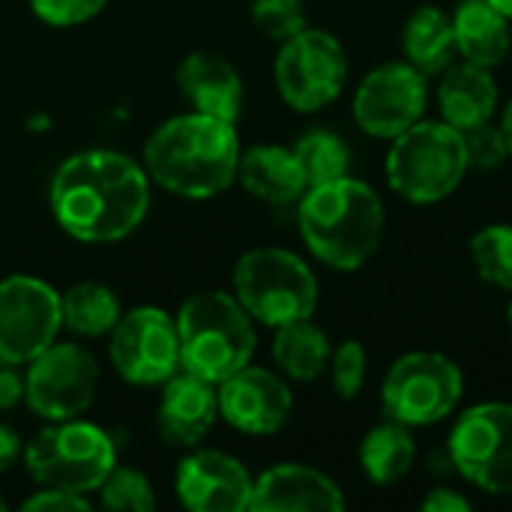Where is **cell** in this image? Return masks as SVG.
Wrapping results in <instances>:
<instances>
[{"label":"cell","instance_id":"14","mask_svg":"<svg viewBox=\"0 0 512 512\" xmlns=\"http://www.w3.org/2000/svg\"><path fill=\"white\" fill-rule=\"evenodd\" d=\"M429 105V84L420 69L408 60L384 63L372 69L354 90L357 126L381 141L399 138L405 129L423 120Z\"/></svg>","mask_w":512,"mask_h":512},{"label":"cell","instance_id":"11","mask_svg":"<svg viewBox=\"0 0 512 512\" xmlns=\"http://www.w3.org/2000/svg\"><path fill=\"white\" fill-rule=\"evenodd\" d=\"M96 387L99 363L75 342H54L24 366V402L45 423L84 417Z\"/></svg>","mask_w":512,"mask_h":512},{"label":"cell","instance_id":"22","mask_svg":"<svg viewBox=\"0 0 512 512\" xmlns=\"http://www.w3.org/2000/svg\"><path fill=\"white\" fill-rule=\"evenodd\" d=\"M456 54L468 63L495 69L512 51L510 18L495 9L489 0H462L450 15Z\"/></svg>","mask_w":512,"mask_h":512},{"label":"cell","instance_id":"6","mask_svg":"<svg viewBox=\"0 0 512 512\" xmlns=\"http://www.w3.org/2000/svg\"><path fill=\"white\" fill-rule=\"evenodd\" d=\"M231 294L255 324L273 330L312 318L318 309V279L312 267L282 246H258L240 255L231 276Z\"/></svg>","mask_w":512,"mask_h":512},{"label":"cell","instance_id":"41","mask_svg":"<svg viewBox=\"0 0 512 512\" xmlns=\"http://www.w3.org/2000/svg\"><path fill=\"white\" fill-rule=\"evenodd\" d=\"M6 510V501H3V495H0V512Z\"/></svg>","mask_w":512,"mask_h":512},{"label":"cell","instance_id":"28","mask_svg":"<svg viewBox=\"0 0 512 512\" xmlns=\"http://www.w3.org/2000/svg\"><path fill=\"white\" fill-rule=\"evenodd\" d=\"M471 261L483 282L512 294V225H486L471 237Z\"/></svg>","mask_w":512,"mask_h":512},{"label":"cell","instance_id":"12","mask_svg":"<svg viewBox=\"0 0 512 512\" xmlns=\"http://www.w3.org/2000/svg\"><path fill=\"white\" fill-rule=\"evenodd\" d=\"M114 372L135 387H162L180 372L177 318L159 306H138L120 315L108 333Z\"/></svg>","mask_w":512,"mask_h":512},{"label":"cell","instance_id":"13","mask_svg":"<svg viewBox=\"0 0 512 512\" xmlns=\"http://www.w3.org/2000/svg\"><path fill=\"white\" fill-rule=\"evenodd\" d=\"M63 330L60 291L39 276L12 273L0 279V360L27 366Z\"/></svg>","mask_w":512,"mask_h":512},{"label":"cell","instance_id":"23","mask_svg":"<svg viewBox=\"0 0 512 512\" xmlns=\"http://www.w3.org/2000/svg\"><path fill=\"white\" fill-rule=\"evenodd\" d=\"M402 51L405 60L420 69L426 78L441 75L456 57L453 21L438 6H420L408 15L402 27Z\"/></svg>","mask_w":512,"mask_h":512},{"label":"cell","instance_id":"3","mask_svg":"<svg viewBox=\"0 0 512 512\" xmlns=\"http://www.w3.org/2000/svg\"><path fill=\"white\" fill-rule=\"evenodd\" d=\"M297 225L306 249L330 270H360L384 240L381 195L351 174L324 186H309L297 201Z\"/></svg>","mask_w":512,"mask_h":512},{"label":"cell","instance_id":"21","mask_svg":"<svg viewBox=\"0 0 512 512\" xmlns=\"http://www.w3.org/2000/svg\"><path fill=\"white\" fill-rule=\"evenodd\" d=\"M438 84V108L441 120L456 126L459 132L489 123L498 111V84L492 69L477 63H450L441 72Z\"/></svg>","mask_w":512,"mask_h":512},{"label":"cell","instance_id":"34","mask_svg":"<svg viewBox=\"0 0 512 512\" xmlns=\"http://www.w3.org/2000/svg\"><path fill=\"white\" fill-rule=\"evenodd\" d=\"M24 512H84L90 510V498L87 495H75L66 489H48L39 486L30 498L21 501Z\"/></svg>","mask_w":512,"mask_h":512},{"label":"cell","instance_id":"19","mask_svg":"<svg viewBox=\"0 0 512 512\" xmlns=\"http://www.w3.org/2000/svg\"><path fill=\"white\" fill-rule=\"evenodd\" d=\"M177 87L192 111L237 123L243 111L240 72L213 51H192L177 66Z\"/></svg>","mask_w":512,"mask_h":512},{"label":"cell","instance_id":"18","mask_svg":"<svg viewBox=\"0 0 512 512\" xmlns=\"http://www.w3.org/2000/svg\"><path fill=\"white\" fill-rule=\"evenodd\" d=\"M249 510L255 512H339L345 495L333 477L318 468L285 462L252 483Z\"/></svg>","mask_w":512,"mask_h":512},{"label":"cell","instance_id":"31","mask_svg":"<svg viewBox=\"0 0 512 512\" xmlns=\"http://www.w3.org/2000/svg\"><path fill=\"white\" fill-rule=\"evenodd\" d=\"M330 381L339 399H357L363 384H366V372H369V354L363 348V342L357 339H345L339 348H333L330 354Z\"/></svg>","mask_w":512,"mask_h":512},{"label":"cell","instance_id":"40","mask_svg":"<svg viewBox=\"0 0 512 512\" xmlns=\"http://www.w3.org/2000/svg\"><path fill=\"white\" fill-rule=\"evenodd\" d=\"M507 321H510V330H512V300H510V306H507Z\"/></svg>","mask_w":512,"mask_h":512},{"label":"cell","instance_id":"30","mask_svg":"<svg viewBox=\"0 0 512 512\" xmlns=\"http://www.w3.org/2000/svg\"><path fill=\"white\" fill-rule=\"evenodd\" d=\"M252 21L267 39L285 42L306 27V0H252Z\"/></svg>","mask_w":512,"mask_h":512},{"label":"cell","instance_id":"29","mask_svg":"<svg viewBox=\"0 0 512 512\" xmlns=\"http://www.w3.org/2000/svg\"><path fill=\"white\" fill-rule=\"evenodd\" d=\"M99 501L105 510L114 512H153L156 495L150 480L129 465H114L99 486Z\"/></svg>","mask_w":512,"mask_h":512},{"label":"cell","instance_id":"9","mask_svg":"<svg viewBox=\"0 0 512 512\" xmlns=\"http://www.w3.org/2000/svg\"><path fill=\"white\" fill-rule=\"evenodd\" d=\"M273 78L288 108L315 114L342 96L348 81V54L333 33L306 24L300 33L279 42Z\"/></svg>","mask_w":512,"mask_h":512},{"label":"cell","instance_id":"15","mask_svg":"<svg viewBox=\"0 0 512 512\" xmlns=\"http://www.w3.org/2000/svg\"><path fill=\"white\" fill-rule=\"evenodd\" d=\"M216 396L219 417L243 435H276L294 411V396L285 378L252 363L216 384Z\"/></svg>","mask_w":512,"mask_h":512},{"label":"cell","instance_id":"5","mask_svg":"<svg viewBox=\"0 0 512 512\" xmlns=\"http://www.w3.org/2000/svg\"><path fill=\"white\" fill-rule=\"evenodd\" d=\"M384 174L390 189L417 207L450 198L468 177L462 132L447 120H420L390 141Z\"/></svg>","mask_w":512,"mask_h":512},{"label":"cell","instance_id":"27","mask_svg":"<svg viewBox=\"0 0 512 512\" xmlns=\"http://www.w3.org/2000/svg\"><path fill=\"white\" fill-rule=\"evenodd\" d=\"M291 150L303 168L306 186H324V183H333V180H342L351 174V147L333 129L315 126V129L303 132Z\"/></svg>","mask_w":512,"mask_h":512},{"label":"cell","instance_id":"20","mask_svg":"<svg viewBox=\"0 0 512 512\" xmlns=\"http://www.w3.org/2000/svg\"><path fill=\"white\" fill-rule=\"evenodd\" d=\"M237 180L252 198L276 207L300 201L309 189L294 150L282 144H255L240 150Z\"/></svg>","mask_w":512,"mask_h":512},{"label":"cell","instance_id":"10","mask_svg":"<svg viewBox=\"0 0 512 512\" xmlns=\"http://www.w3.org/2000/svg\"><path fill=\"white\" fill-rule=\"evenodd\" d=\"M447 453L453 468L474 489L512 498V405L480 402L459 414Z\"/></svg>","mask_w":512,"mask_h":512},{"label":"cell","instance_id":"36","mask_svg":"<svg viewBox=\"0 0 512 512\" xmlns=\"http://www.w3.org/2000/svg\"><path fill=\"white\" fill-rule=\"evenodd\" d=\"M420 510L426 512H468L471 510V501L462 495V492H456V489H444V486H438V489H432L423 501H420Z\"/></svg>","mask_w":512,"mask_h":512},{"label":"cell","instance_id":"26","mask_svg":"<svg viewBox=\"0 0 512 512\" xmlns=\"http://www.w3.org/2000/svg\"><path fill=\"white\" fill-rule=\"evenodd\" d=\"M63 327L84 339H99L114 330L120 321V297L102 282H78L60 294Z\"/></svg>","mask_w":512,"mask_h":512},{"label":"cell","instance_id":"25","mask_svg":"<svg viewBox=\"0 0 512 512\" xmlns=\"http://www.w3.org/2000/svg\"><path fill=\"white\" fill-rule=\"evenodd\" d=\"M414 429L384 420L375 429L366 432L360 444V468L369 483L375 486H393L405 480L414 468L417 459V444H414Z\"/></svg>","mask_w":512,"mask_h":512},{"label":"cell","instance_id":"4","mask_svg":"<svg viewBox=\"0 0 512 512\" xmlns=\"http://www.w3.org/2000/svg\"><path fill=\"white\" fill-rule=\"evenodd\" d=\"M177 318L180 369L222 384L252 363L258 333L252 315L228 291H198L183 300Z\"/></svg>","mask_w":512,"mask_h":512},{"label":"cell","instance_id":"1","mask_svg":"<svg viewBox=\"0 0 512 512\" xmlns=\"http://www.w3.org/2000/svg\"><path fill=\"white\" fill-rule=\"evenodd\" d=\"M150 174L117 150H81L51 177L48 207L63 234L78 243H117L135 234L150 213Z\"/></svg>","mask_w":512,"mask_h":512},{"label":"cell","instance_id":"37","mask_svg":"<svg viewBox=\"0 0 512 512\" xmlns=\"http://www.w3.org/2000/svg\"><path fill=\"white\" fill-rule=\"evenodd\" d=\"M24 456V444L18 438L15 429H9L6 423H0V474H6L9 468H15Z\"/></svg>","mask_w":512,"mask_h":512},{"label":"cell","instance_id":"16","mask_svg":"<svg viewBox=\"0 0 512 512\" xmlns=\"http://www.w3.org/2000/svg\"><path fill=\"white\" fill-rule=\"evenodd\" d=\"M252 474L222 450L192 447L174 474L177 501L192 512H243L252 501Z\"/></svg>","mask_w":512,"mask_h":512},{"label":"cell","instance_id":"17","mask_svg":"<svg viewBox=\"0 0 512 512\" xmlns=\"http://www.w3.org/2000/svg\"><path fill=\"white\" fill-rule=\"evenodd\" d=\"M216 420H219L216 384H210L198 375H189L183 369L162 384L156 426H159V435L165 444L192 450L210 435Z\"/></svg>","mask_w":512,"mask_h":512},{"label":"cell","instance_id":"32","mask_svg":"<svg viewBox=\"0 0 512 512\" xmlns=\"http://www.w3.org/2000/svg\"><path fill=\"white\" fill-rule=\"evenodd\" d=\"M462 141H465V153H468V168L492 171V168H501V165L510 159L507 135H504V129L495 126L492 120L465 129V132H462Z\"/></svg>","mask_w":512,"mask_h":512},{"label":"cell","instance_id":"8","mask_svg":"<svg viewBox=\"0 0 512 512\" xmlns=\"http://www.w3.org/2000/svg\"><path fill=\"white\" fill-rule=\"evenodd\" d=\"M465 396V375L441 351L402 354L384 375L381 411L408 429H429L456 414Z\"/></svg>","mask_w":512,"mask_h":512},{"label":"cell","instance_id":"33","mask_svg":"<svg viewBox=\"0 0 512 512\" xmlns=\"http://www.w3.org/2000/svg\"><path fill=\"white\" fill-rule=\"evenodd\" d=\"M108 0H30V9L39 21L51 27H78L93 21Z\"/></svg>","mask_w":512,"mask_h":512},{"label":"cell","instance_id":"38","mask_svg":"<svg viewBox=\"0 0 512 512\" xmlns=\"http://www.w3.org/2000/svg\"><path fill=\"white\" fill-rule=\"evenodd\" d=\"M501 129H504V135H507V144H510V159H512V99L507 102V108H504V117H501Z\"/></svg>","mask_w":512,"mask_h":512},{"label":"cell","instance_id":"2","mask_svg":"<svg viewBox=\"0 0 512 512\" xmlns=\"http://www.w3.org/2000/svg\"><path fill=\"white\" fill-rule=\"evenodd\" d=\"M240 138L234 123L186 111L159 123L144 141L150 180L171 195L207 201L237 183Z\"/></svg>","mask_w":512,"mask_h":512},{"label":"cell","instance_id":"24","mask_svg":"<svg viewBox=\"0 0 512 512\" xmlns=\"http://www.w3.org/2000/svg\"><path fill=\"white\" fill-rule=\"evenodd\" d=\"M333 345L327 333L312 321H291L285 327H276L273 336V363L279 372L291 381H315L330 366Z\"/></svg>","mask_w":512,"mask_h":512},{"label":"cell","instance_id":"7","mask_svg":"<svg viewBox=\"0 0 512 512\" xmlns=\"http://www.w3.org/2000/svg\"><path fill=\"white\" fill-rule=\"evenodd\" d=\"M117 465L114 438L81 417L48 423L24 447V468L36 486L66 489L75 495L99 492L108 471Z\"/></svg>","mask_w":512,"mask_h":512},{"label":"cell","instance_id":"35","mask_svg":"<svg viewBox=\"0 0 512 512\" xmlns=\"http://www.w3.org/2000/svg\"><path fill=\"white\" fill-rule=\"evenodd\" d=\"M24 402V372L15 363L0 360V411H12Z\"/></svg>","mask_w":512,"mask_h":512},{"label":"cell","instance_id":"39","mask_svg":"<svg viewBox=\"0 0 512 512\" xmlns=\"http://www.w3.org/2000/svg\"><path fill=\"white\" fill-rule=\"evenodd\" d=\"M489 3H492L495 9H501V12L512 21V0H489Z\"/></svg>","mask_w":512,"mask_h":512}]
</instances>
